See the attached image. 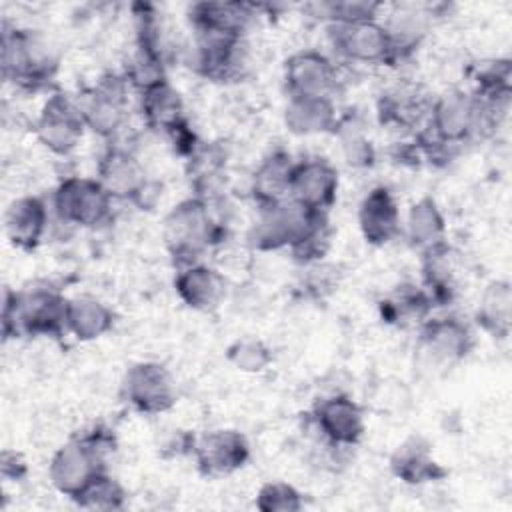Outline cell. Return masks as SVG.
<instances>
[{
	"instance_id": "ab89813d",
	"label": "cell",
	"mask_w": 512,
	"mask_h": 512,
	"mask_svg": "<svg viewBox=\"0 0 512 512\" xmlns=\"http://www.w3.org/2000/svg\"><path fill=\"white\" fill-rule=\"evenodd\" d=\"M254 504L260 512H300L304 508V498L296 486L272 480L260 486Z\"/></svg>"
},
{
	"instance_id": "9c48e42d",
	"label": "cell",
	"mask_w": 512,
	"mask_h": 512,
	"mask_svg": "<svg viewBox=\"0 0 512 512\" xmlns=\"http://www.w3.org/2000/svg\"><path fill=\"white\" fill-rule=\"evenodd\" d=\"M194 42L186 50L188 68L210 82H240L250 68L246 38L192 34Z\"/></svg>"
},
{
	"instance_id": "836d02e7",
	"label": "cell",
	"mask_w": 512,
	"mask_h": 512,
	"mask_svg": "<svg viewBox=\"0 0 512 512\" xmlns=\"http://www.w3.org/2000/svg\"><path fill=\"white\" fill-rule=\"evenodd\" d=\"M122 76L128 82V86L134 88L138 94L156 84L166 82L168 74H166L164 52L152 50L146 46H136L132 56L124 64Z\"/></svg>"
},
{
	"instance_id": "f1b7e54d",
	"label": "cell",
	"mask_w": 512,
	"mask_h": 512,
	"mask_svg": "<svg viewBox=\"0 0 512 512\" xmlns=\"http://www.w3.org/2000/svg\"><path fill=\"white\" fill-rule=\"evenodd\" d=\"M474 324L496 340H506L512 330V286L508 280H492L486 284L476 312Z\"/></svg>"
},
{
	"instance_id": "e575fe53",
	"label": "cell",
	"mask_w": 512,
	"mask_h": 512,
	"mask_svg": "<svg viewBox=\"0 0 512 512\" xmlns=\"http://www.w3.org/2000/svg\"><path fill=\"white\" fill-rule=\"evenodd\" d=\"M384 8L382 2L366 0H328V2H310L304 6L312 18L330 24H354L362 20H378V12Z\"/></svg>"
},
{
	"instance_id": "4fadbf2b",
	"label": "cell",
	"mask_w": 512,
	"mask_h": 512,
	"mask_svg": "<svg viewBox=\"0 0 512 512\" xmlns=\"http://www.w3.org/2000/svg\"><path fill=\"white\" fill-rule=\"evenodd\" d=\"M328 40L338 56L356 64L396 66V52L390 34L380 20H362L354 24H330Z\"/></svg>"
},
{
	"instance_id": "9a60e30c",
	"label": "cell",
	"mask_w": 512,
	"mask_h": 512,
	"mask_svg": "<svg viewBox=\"0 0 512 512\" xmlns=\"http://www.w3.org/2000/svg\"><path fill=\"white\" fill-rule=\"evenodd\" d=\"M310 422L330 448H356L366 434L364 408L348 394H330L318 400L310 412Z\"/></svg>"
},
{
	"instance_id": "ac0fdd59",
	"label": "cell",
	"mask_w": 512,
	"mask_h": 512,
	"mask_svg": "<svg viewBox=\"0 0 512 512\" xmlns=\"http://www.w3.org/2000/svg\"><path fill=\"white\" fill-rule=\"evenodd\" d=\"M340 186L338 170L326 158H304L294 162L288 182V200L316 212H330Z\"/></svg>"
},
{
	"instance_id": "f546056e",
	"label": "cell",
	"mask_w": 512,
	"mask_h": 512,
	"mask_svg": "<svg viewBox=\"0 0 512 512\" xmlns=\"http://www.w3.org/2000/svg\"><path fill=\"white\" fill-rule=\"evenodd\" d=\"M114 310L96 296H74L68 302L66 328L78 342H92L114 328Z\"/></svg>"
},
{
	"instance_id": "30bf717a",
	"label": "cell",
	"mask_w": 512,
	"mask_h": 512,
	"mask_svg": "<svg viewBox=\"0 0 512 512\" xmlns=\"http://www.w3.org/2000/svg\"><path fill=\"white\" fill-rule=\"evenodd\" d=\"M322 214L316 210H308L292 200H282L270 206L258 208V218L248 230V244L258 252H276L290 250L302 234L310 228L314 218Z\"/></svg>"
},
{
	"instance_id": "2e32d148",
	"label": "cell",
	"mask_w": 512,
	"mask_h": 512,
	"mask_svg": "<svg viewBox=\"0 0 512 512\" xmlns=\"http://www.w3.org/2000/svg\"><path fill=\"white\" fill-rule=\"evenodd\" d=\"M284 92L288 98H334L340 88L338 66L318 50H300L284 60Z\"/></svg>"
},
{
	"instance_id": "d4e9b609",
	"label": "cell",
	"mask_w": 512,
	"mask_h": 512,
	"mask_svg": "<svg viewBox=\"0 0 512 512\" xmlns=\"http://www.w3.org/2000/svg\"><path fill=\"white\" fill-rule=\"evenodd\" d=\"M390 472L408 486H422L448 478L444 468L432 454V446L422 436H410L390 454Z\"/></svg>"
},
{
	"instance_id": "484cf974",
	"label": "cell",
	"mask_w": 512,
	"mask_h": 512,
	"mask_svg": "<svg viewBox=\"0 0 512 512\" xmlns=\"http://www.w3.org/2000/svg\"><path fill=\"white\" fill-rule=\"evenodd\" d=\"M138 96L140 116L150 130L162 132L168 138L176 128L188 122L182 94L170 84V80L156 84Z\"/></svg>"
},
{
	"instance_id": "8992f818",
	"label": "cell",
	"mask_w": 512,
	"mask_h": 512,
	"mask_svg": "<svg viewBox=\"0 0 512 512\" xmlns=\"http://www.w3.org/2000/svg\"><path fill=\"white\" fill-rule=\"evenodd\" d=\"M474 344V332L460 316H428L418 326L414 362L426 372H444L466 360Z\"/></svg>"
},
{
	"instance_id": "83f0119b",
	"label": "cell",
	"mask_w": 512,
	"mask_h": 512,
	"mask_svg": "<svg viewBox=\"0 0 512 512\" xmlns=\"http://www.w3.org/2000/svg\"><path fill=\"white\" fill-rule=\"evenodd\" d=\"M340 122L334 98H288L284 126L296 136L334 134Z\"/></svg>"
},
{
	"instance_id": "d590c367",
	"label": "cell",
	"mask_w": 512,
	"mask_h": 512,
	"mask_svg": "<svg viewBox=\"0 0 512 512\" xmlns=\"http://www.w3.org/2000/svg\"><path fill=\"white\" fill-rule=\"evenodd\" d=\"M128 492L124 486L110 476V472H102L94 476L74 498L72 502L84 510H102V512H112V510H122L126 506Z\"/></svg>"
},
{
	"instance_id": "ba28073f",
	"label": "cell",
	"mask_w": 512,
	"mask_h": 512,
	"mask_svg": "<svg viewBox=\"0 0 512 512\" xmlns=\"http://www.w3.org/2000/svg\"><path fill=\"white\" fill-rule=\"evenodd\" d=\"M114 198L98 178L68 176L60 180L52 194V208L60 222L68 226L98 230L112 220Z\"/></svg>"
},
{
	"instance_id": "cb8c5ba5",
	"label": "cell",
	"mask_w": 512,
	"mask_h": 512,
	"mask_svg": "<svg viewBox=\"0 0 512 512\" xmlns=\"http://www.w3.org/2000/svg\"><path fill=\"white\" fill-rule=\"evenodd\" d=\"M50 212L40 196H20L4 212V232L10 244L22 252H34L48 230Z\"/></svg>"
},
{
	"instance_id": "5bb4252c",
	"label": "cell",
	"mask_w": 512,
	"mask_h": 512,
	"mask_svg": "<svg viewBox=\"0 0 512 512\" xmlns=\"http://www.w3.org/2000/svg\"><path fill=\"white\" fill-rule=\"evenodd\" d=\"M86 130L88 128L76 100L64 92H52L34 122L38 142L56 156H68L74 152Z\"/></svg>"
},
{
	"instance_id": "74e56055",
	"label": "cell",
	"mask_w": 512,
	"mask_h": 512,
	"mask_svg": "<svg viewBox=\"0 0 512 512\" xmlns=\"http://www.w3.org/2000/svg\"><path fill=\"white\" fill-rule=\"evenodd\" d=\"M226 360L240 372L258 374L270 368V364L274 362V354L264 340L256 336H242L228 344Z\"/></svg>"
},
{
	"instance_id": "52a82bcc",
	"label": "cell",
	"mask_w": 512,
	"mask_h": 512,
	"mask_svg": "<svg viewBox=\"0 0 512 512\" xmlns=\"http://www.w3.org/2000/svg\"><path fill=\"white\" fill-rule=\"evenodd\" d=\"M98 182L112 198L130 202L138 210H152L162 196V184L150 180L140 160L124 146L112 144L96 166Z\"/></svg>"
},
{
	"instance_id": "7402d4cb",
	"label": "cell",
	"mask_w": 512,
	"mask_h": 512,
	"mask_svg": "<svg viewBox=\"0 0 512 512\" xmlns=\"http://www.w3.org/2000/svg\"><path fill=\"white\" fill-rule=\"evenodd\" d=\"M358 228L370 246H386L402 234L398 202L388 186H374L358 206Z\"/></svg>"
},
{
	"instance_id": "1f68e13d",
	"label": "cell",
	"mask_w": 512,
	"mask_h": 512,
	"mask_svg": "<svg viewBox=\"0 0 512 512\" xmlns=\"http://www.w3.org/2000/svg\"><path fill=\"white\" fill-rule=\"evenodd\" d=\"M404 232L408 244L418 250L446 240V220L438 202L432 196H422L410 206L404 222Z\"/></svg>"
},
{
	"instance_id": "ffe728a7",
	"label": "cell",
	"mask_w": 512,
	"mask_h": 512,
	"mask_svg": "<svg viewBox=\"0 0 512 512\" xmlns=\"http://www.w3.org/2000/svg\"><path fill=\"white\" fill-rule=\"evenodd\" d=\"M420 286L434 308L450 306L460 292V254L448 240L420 250Z\"/></svg>"
},
{
	"instance_id": "44dd1931",
	"label": "cell",
	"mask_w": 512,
	"mask_h": 512,
	"mask_svg": "<svg viewBox=\"0 0 512 512\" xmlns=\"http://www.w3.org/2000/svg\"><path fill=\"white\" fill-rule=\"evenodd\" d=\"M256 18V6L246 2H196L188 8L192 34L246 38Z\"/></svg>"
},
{
	"instance_id": "6da1fadb",
	"label": "cell",
	"mask_w": 512,
	"mask_h": 512,
	"mask_svg": "<svg viewBox=\"0 0 512 512\" xmlns=\"http://www.w3.org/2000/svg\"><path fill=\"white\" fill-rule=\"evenodd\" d=\"M506 116L486 106L472 90H450L434 98L426 128L418 132L434 158L448 162L464 144L488 136Z\"/></svg>"
},
{
	"instance_id": "8d00e7d4",
	"label": "cell",
	"mask_w": 512,
	"mask_h": 512,
	"mask_svg": "<svg viewBox=\"0 0 512 512\" xmlns=\"http://www.w3.org/2000/svg\"><path fill=\"white\" fill-rule=\"evenodd\" d=\"M332 246V226L328 212H322L314 218L310 228L302 234V238L288 250L292 260L300 266H310L322 262Z\"/></svg>"
},
{
	"instance_id": "60d3db41",
	"label": "cell",
	"mask_w": 512,
	"mask_h": 512,
	"mask_svg": "<svg viewBox=\"0 0 512 512\" xmlns=\"http://www.w3.org/2000/svg\"><path fill=\"white\" fill-rule=\"evenodd\" d=\"M308 276L304 280V288L310 296L314 298H322L324 294L332 292L338 284V276L334 274L336 268L332 266H326L322 262H316V264H310L308 266Z\"/></svg>"
},
{
	"instance_id": "d6a6232c",
	"label": "cell",
	"mask_w": 512,
	"mask_h": 512,
	"mask_svg": "<svg viewBox=\"0 0 512 512\" xmlns=\"http://www.w3.org/2000/svg\"><path fill=\"white\" fill-rule=\"evenodd\" d=\"M384 26L390 34L396 62H402L418 48V44L426 36L428 14L414 4L398 6V12H394Z\"/></svg>"
},
{
	"instance_id": "8fae6325",
	"label": "cell",
	"mask_w": 512,
	"mask_h": 512,
	"mask_svg": "<svg viewBox=\"0 0 512 512\" xmlns=\"http://www.w3.org/2000/svg\"><path fill=\"white\" fill-rule=\"evenodd\" d=\"M128 82L122 74L106 72L100 80L78 94L76 104L86 128L104 140H114L122 130L128 112Z\"/></svg>"
},
{
	"instance_id": "4316f807",
	"label": "cell",
	"mask_w": 512,
	"mask_h": 512,
	"mask_svg": "<svg viewBox=\"0 0 512 512\" xmlns=\"http://www.w3.org/2000/svg\"><path fill=\"white\" fill-rule=\"evenodd\" d=\"M434 310L426 290L416 282H402L394 286L380 302L378 312L382 322L398 328L420 326Z\"/></svg>"
},
{
	"instance_id": "b9f144b4",
	"label": "cell",
	"mask_w": 512,
	"mask_h": 512,
	"mask_svg": "<svg viewBox=\"0 0 512 512\" xmlns=\"http://www.w3.org/2000/svg\"><path fill=\"white\" fill-rule=\"evenodd\" d=\"M0 476L6 482H20L28 476V464L24 460V456L16 450L4 448L0 452Z\"/></svg>"
},
{
	"instance_id": "f35d334b",
	"label": "cell",
	"mask_w": 512,
	"mask_h": 512,
	"mask_svg": "<svg viewBox=\"0 0 512 512\" xmlns=\"http://www.w3.org/2000/svg\"><path fill=\"white\" fill-rule=\"evenodd\" d=\"M342 142L344 158L354 168H370L376 162V150L372 142L350 122V116H340L336 132Z\"/></svg>"
},
{
	"instance_id": "d6986e66",
	"label": "cell",
	"mask_w": 512,
	"mask_h": 512,
	"mask_svg": "<svg viewBox=\"0 0 512 512\" xmlns=\"http://www.w3.org/2000/svg\"><path fill=\"white\" fill-rule=\"evenodd\" d=\"M434 96L416 82H398L386 88L376 100V116L382 126L416 130L428 122Z\"/></svg>"
},
{
	"instance_id": "5b68a950",
	"label": "cell",
	"mask_w": 512,
	"mask_h": 512,
	"mask_svg": "<svg viewBox=\"0 0 512 512\" xmlns=\"http://www.w3.org/2000/svg\"><path fill=\"white\" fill-rule=\"evenodd\" d=\"M224 238L226 226L212 216L210 202L198 196L180 200L162 222V240L174 270L202 262V256Z\"/></svg>"
},
{
	"instance_id": "603a6c76",
	"label": "cell",
	"mask_w": 512,
	"mask_h": 512,
	"mask_svg": "<svg viewBox=\"0 0 512 512\" xmlns=\"http://www.w3.org/2000/svg\"><path fill=\"white\" fill-rule=\"evenodd\" d=\"M174 292L180 302L196 312H214L226 300V278L212 266L196 262L176 270Z\"/></svg>"
},
{
	"instance_id": "7a4b0ae2",
	"label": "cell",
	"mask_w": 512,
	"mask_h": 512,
	"mask_svg": "<svg viewBox=\"0 0 512 512\" xmlns=\"http://www.w3.org/2000/svg\"><path fill=\"white\" fill-rule=\"evenodd\" d=\"M68 302L58 288L36 282L14 290L4 288L2 296V336L16 338H62L68 334Z\"/></svg>"
},
{
	"instance_id": "7c38bea8",
	"label": "cell",
	"mask_w": 512,
	"mask_h": 512,
	"mask_svg": "<svg viewBox=\"0 0 512 512\" xmlns=\"http://www.w3.org/2000/svg\"><path fill=\"white\" fill-rule=\"evenodd\" d=\"M122 400L140 414H164L178 400L172 372L154 360L134 362L126 368L120 382Z\"/></svg>"
},
{
	"instance_id": "3957f363",
	"label": "cell",
	"mask_w": 512,
	"mask_h": 512,
	"mask_svg": "<svg viewBox=\"0 0 512 512\" xmlns=\"http://www.w3.org/2000/svg\"><path fill=\"white\" fill-rule=\"evenodd\" d=\"M58 68L60 56L40 30L2 22L0 70L6 82L26 92L48 90Z\"/></svg>"
},
{
	"instance_id": "e0dca14e",
	"label": "cell",
	"mask_w": 512,
	"mask_h": 512,
	"mask_svg": "<svg viewBox=\"0 0 512 512\" xmlns=\"http://www.w3.org/2000/svg\"><path fill=\"white\" fill-rule=\"evenodd\" d=\"M192 458L196 470L206 478L230 476L250 460L248 438L234 428H216L194 436Z\"/></svg>"
},
{
	"instance_id": "277c9868",
	"label": "cell",
	"mask_w": 512,
	"mask_h": 512,
	"mask_svg": "<svg viewBox=\"0 0 512 512\" xmlns=\"http://www.w3.org/2000/svg\"><path fill=\"white\" fill-rule=\"evenodd\" d=\"M116 448V434L104 424L76 432L50 458L48 478L52 486L72 500L94 476L108 472L106 462Z\"/></svg>"
},
{
	"instance_id": "4dcf8cb0",
	"label": "cell",
	"mask_w": 512,
	"mask_h": 512,
	"mask_svg": "<svg viewBox=\"0 0 512 512\" xmlns=\"http://www.w3.org/2000/svg\"><path fill=\"white\" fill-rule=\"evenodd\" d=\"M294 162L296 160L290 156V152L282 148L272 150L268 156H264V160L260 162V166L252 176V186H250L252 200L256 202L258 208L270 206L288 198V182H290V172Z\"/></svg>"
}]
</instances>
